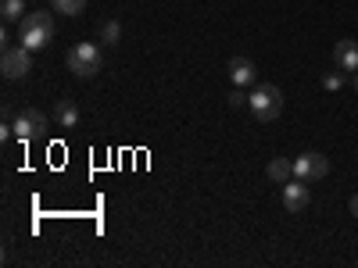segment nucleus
Returning <instances> with one entry per match:
<instances>
[{
	"label": "nucleus",
	"instance_id": "4468645a",
	"mask_svg": "<svg viewBox=\"0 0 358 268\" xmlns=\"http://www.w3.org/2000/svg\"><path fill=\"white\" fill-rule=\"evenodd\" d=\"M54 11H62V15H79V11H86V0H54Z\"/></svg>",
	"mask_w": 358,
	"mask_h": 268
},
{
	"label": "nucleus",
	"instance_id": "0eeeda50",
	"mask_svg": "<svg viewBox=\"0 0 358 268\" xmlns=\"http://www.w3.org/2000/svg\"><path fill=\"white\" fill-rule=\"evenodd\" d=\"M308 183L305 179H290V183H283V207L287 211H305L308 207Z\"/></svg>",
	"mask_w": 358,
	"mask_h": 268
},
{
	"label": "nucleus",
	"instance_id": "6e6552de",
	"mask_svg": "<svg viewBox=\"0 0 358 268\" xmlns=\"http://www.w3.org/2000/svg\"><path fill=\"white\" fill-rule=\"evenodd\" d=\"M334 61H337V68H344V72H358V43H355V40H337Z\"/></svg>",
	"mask_w": 358,
	"mask_h": 268
},
{
	"label": "nucleus",
	"instance_id": "20e7f679",
	"mask_svg": "<svg viewBox=\"0 0 358 268\" xmlns=\"http://www.w3.org/2000/svg\"><path fill=\"white\" fill-rule=\"evenodd\" d=\"M11 129H15V136H18L22 143H29V140L43 136V129H47V114L36 111V107H22V111L11 118Z\"/></svg>",
	"mask_w": 358,
	"mask_h": 268
},
{
	"label": "nucleus",
	"instance_id": "f3484780",
	"mask_svg": "<svg viewBox=\"0 0 358 268\" xmlns=\"http://www.w3.org/2000/svg\"><path fill=\"white\" fill-rule=\"evenodd\" d=\"M351 215H355V218H358V193H355V197H351Z\"/></svg>",
	"mask_w": 358,
	"mask_h": 268
},
{
	"label": "nucleus",
	"instance_id": "7ed1b4c3",
	"mask_svg": "<svg viewBox=\"0 0 358 268\" xmlns=\"http://www.w3.org/2000/svg\"><path fill=\"white\" fill-rule=\"evenodd\" d=\"M69 68H72V75H79V79H94V75L104 68L101 47H97V43H76V47L69 50Z\"/></svg>",
	"mask_w": 358,
	"mask_h": 268
},
{
	"label": "nucleus",
	"instance_id": "a211bd4d",
	"mask_svg": "<svg viewBox=\"0 0 358 268\" xmlns=\"http://www.w3.org/2000/svg\"><path fill=\"white\" fill-rule=\"evenodd\" d=\"M355 89H358V75H355Z\"/></svg>",
	"mask_w": 358,
	"mask_h": 268
},
{
	"label": "nucleus",
	"instance_id": "423d86ee",
	"mask_svg": "<svg viewBox=\"0 0 358 268\" xmlns=\"http://www.w3.org/2000/svg\"><path fill=\"white\" fill-rule=\"evenodd\" d=\"M322 175H330V161H326L319 151H305L301 158L294 161V179L312 183V179H322Z\"/></svg>",
	"mask_w": 358,
	"mask_h": 268
},
{
	"label": "nucleus",
	"instance_id": "f257e3e1",
	"mask_svg": "<svg viewBox=\"0 0 358 268\" xmlns=\"http://www.w3.org/2000/svg\"><path fill=\"white\" fill-rule=\"evenodd\" d=\"M248 107H251V114H255V122H276L280 118V111H283V94H280V86H273V82H258L255 89H251V97H248Z\"/></svg>",
	"mask_w": 358,
	"mask_h": 268
},
{
	"label": "nucleus",
	"instance_id": "9b49d317",
	"mask_svg": "<svg viewBox=\"0 0 358 268\" xmlns=\"http://www.w3.org/2000/svg\"><path fill=\"white\" fill-rule=\"evenodd\" d=\"M268 179H273V183H290V179H294V161L273 158V161H268Z\"/></svg>",
	"mask_w": 358,
	"mask_h": 268
},
{
	"label": "nucleus",
	"instance_id": "f03ea898",
	"mask_svg": "<svg viewBox=\"0 0 358 268\" xmlns=\"http://www.w3.org/2000/svg\"><path fill=\"white\" fill-rule=\"evenodd\" d=\"M18 40H22V47H29L33 54L43 50V47L54 40V18H50L47 11H29V15L22 18Z\"/></svg>",
	"mask_w": 358,
	"mask_h": 268
},
{
	"label": "nucleus",
	"instance_id": "2eb2a0df",
	"mask_svg": "<svg viewBox=\"0 0 358 268\" xmlns=\"http://www.w3.org/2000/svg\"><path fill=\"white\" fill-rule=\"evenodd\" d=\"M322 86L334 89V94H337V89H344V72H326L322 75Z\"/></svg>",
	"mask_w": 358,
	"mask_h": 268
},
{
	"label": "nucleus",
	"instance_id": "9d476101",
	"mask_svg": "<svg viewBox=\"0 0 358 268\" xmlns=\"http://www.w3.org/2000/svg\"><path fill=\"white\" fill-rule=\"evenodd\" d=\"M54 122L65 126V129L79 126V104H76V100H57V104H54Z\"/></svg>",
	"mask_w": 358,
	"mask_h": 268
},
{
	"label": "nucleus",
	"instance_id": "1a4fd4ad",
	"mask_svg": "<svg viewBox=\"0 0 358 268\" xmlns=\"http://www.w3.org/2000/svg\"><path fill=\"white\" fill-rule=\"evenodd\" d=\"M255 75H258V68H255L251 57H233V61H229V79H233V86H251Z\"/></svg>",
	"mask_w": 358,
	"mask_h": 268
},
{
	"label": "nucleus",
	"instance_id": "dca6fc26",
	"mask_svg": "<svg viewBox=\"0 0 358 268\" xmlns=\"http://www.w3.org/2000/svg\"><path fill=\"white\" fill-rule=\"evenodd\" d=\"M244 104H248V94H244V86H236L229 94V107H244Z\"/></svg>",
	"mask_w": 358,
	"mask_h": 268
},
{
	"label": "nucleus",
	"instance_id": "f8f14e48",
	"mask_svg": "<svg viewBox=\"0 0 358 268\" xmlns=\"http://www.w3.org/2000/svg\"><path fill=\"white\" fill-rule=\"evenodd\" d=\"M25 0H4V4H0V15H4V22L11 25V22H22L25 15Z\"/></svg>",
	"mask_w": 358,
	"mask_h": 268
},
{
	"label": "nucleus",
	"instance_id": "39448f33",
	"mask_svg": "<svg viewBox=\"0 0 358 268\" xmlns=\"http://www.w3.org/2000/svg\"><path fill=\"white\" fill-rule=\"evenodd\" d=\"M0 68H4V79H25L29 68H33V50L22 47V43H18V47H8Z\"/></svg>",
	"mask_w": 358,
	"mask_h": 268
},
{
	"label": "nucleus",
	"instance_id": "ddd939ff",
	"mask_svg": "<svg viewBox=\"0 0 358 268\" xmlns=\"http://www.w3.org/2000/svg\"><path fill=\"white\" fill-rule=\"evenodd\" d=\"M101 40H104L108 47H115V43H122V25H118L115 18H108V22L101 25Z\"/></svg>",
	"mask_w": 358,
	"mask_h": 268
}]
</instances>
